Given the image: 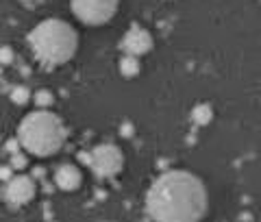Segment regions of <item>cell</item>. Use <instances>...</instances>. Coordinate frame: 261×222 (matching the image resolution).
<instances>
[{"label": "cell", "instance_id": "9a60e30c", "mask_svg": "<svg viewBox=\"0 0 261 222\" xmlns=\"http://www.w3.org/2000/svg\"><path fill=\"white\" fill-rule=\"evenodd\" d=\"M20 146H22V142H20V137L7 139V144H5V148H7V151H9L11 155H13V153H18V151H20Z\"/></svg>", "mask_w": 261, "mask_h": 222}, {"label": "cell", "instance_id": "ac0fdd59", "mask_svg": "<svg viewBox=\"0 0 261 222\" xmlns=\"http://www.w3.org/2000/svg\"><path fill=\"white\" fill-rule=\"evenodd\" d=\"M76 159H79L81 163H85V166H92V153H79Z\"/></svg>", "mask_w": 261, "mask_h": 222}, {"label": "cell", "instance_id": "3957f363", "mask_svg": "<svg viewBox=\"0 0 261 222\" xmlns=\"http://www.w3.org/2000/svg\"><path fill=\"white\" fill-rule=\"evenodd\" d=\"M29 44L39 59L53 65H61L74 57L79 48L76 31L63 20H44L29 35Z\"/></svg>", "mask_w": 261, "mask_h": 222}, {"label": "cell", "instance_id": "7a4b0ae2", "mask_svg": "<svg viewBox=\"0 0 261 222\" xmlns=\"http://www.w3.org/2000/svg\"><path fill=\"white\" fill-rule=\"evenodd\" d=\"M65 135L68 133H65L61 118L46 109L29 113L18 127L22 148L35 157H50L59 153L65 144Z\"/></svg>", "mask_w": 261, "mask_h": 222}, {"label": "cell", "instance_id": "6da1fadb", "mask_svg": "<svg viewBox=\"0 0 261 222\" xmlns=\"http://www.w3.org/2000/svg\"><path fill=\"white\" fill-rule=\"evenodd\" d=\"M205 183L187 170H168L146 192V216L157 222H196L207 213Z\"/></svg>", "mask_w": 261, "mask_h": 222}, {"label": "cell", "instance_id": "e0dca14e", "mask_svg": "<svg viewBox=\"0 0 261 222\" xmlns=\"http://www.w3.org/2000/svg\"><path fill=\"white\" fill-rule=\"evenodd\" d=\"M0 61H3V65L13 61V51H11L9 46H3V57H0Z\"/></svg>", "mask_w": 261, "mask_h": 222}, {"label": "cell", "instance_id": "ba28073f", "mask_svg": "<svg viewBox=\"0 0 261 222\" xmlns=\"http://www.w3.org/2000/svg\"><path fill=\"white\" fill-rule=\"evenodd\" d=\"M55 183L63 192H74L81 187V183H83V175H81V170L76 166L63 163V166H59L55 172Z\"/></svg>", "mask_w": 261, "mask_h": 222}, {"label": "cell", "instance_id": "8fae6325", "mask_svg": "<svg viewBox=\"0 0 261 222\" xmlns=\"http://www.w3.org/2000/svg\"><path fill=\"white\" fill-rule=\"evenodd\" d=\"M55 103V96L50 89H37L35 92V105L39 107V109H48Z\"/></svg>", "mask_w": 261, "mask_h": 222}, {"label": "cell", "instance_id": "5b68a950", "mask_svg": "<svg viewBox=\"0 0 261 222\" xmlns=\"http://www.w3.org/2000/svg\"><path fill=\"white\" fill-rule=\"evenodd\" d=\"M124 166V155L118 146L113 144H100L92 151V170L96 177L109 179L116 177Z\"/></svg>", "mask_w": 261, "mask_h": 222}, {"label": "cell", "instance_id": "7c38bea8", "mask_svg": "<svg viewBox=\"0 0 261 222\" xmlns=\"http://www.w3.org/2000/svg\"><path fill=\"white\" fill-rule=\"evenodd\" d=\"M11 101H13L15 105H27V103L31 101V92H29L27 87H22V85L13 87V89H11Z\"/></svg>", "mask_w": 261, "mask_h": 222}, {"label": "cell", "instance_id": "4fadbf2b", "mask_svg": "<svg viewBox=\"0 0 261 222\" xmlns=\"http://www.w3.org/2000/svg\"><path fill=\"white\" fill-rule=\"evenodd\" d=\"M27 163H29V161H27V155H24V153L18 151V153L11 155V166H13L15 170H24V168H27Z\"/></svg>", "mask_w": 261, "mask_h": 222}, {"label": "cell", "instance_id": "9c48e42d", "mask_svg": "<svg viewBox=\"0 0 261 222\" xmlns=\"http://www.w3.org/2000/svg\"><path fill=\"white\" fill-rule=\"evenodd\" d=\"M120 74L124 79H135L140 74V61L135 55H126L120 59Z\"/></svg>", "mask_w": 261, "mask_h": 222}, {"label": "cell", "instance_id": "5bb4252c", "mask_svg": "<svg viewBox=\"0 0 261 222\" xmlns=\"http://www.w3.org/2000/svg\"><path fill=\"white\" fill-rule=\"evenodd\" d=\"M13 170H15V168L11 166V163H9V166L5 163V166L0 168V179H3L5 183H7V181H11V179H13Z\"/></svg>", "mask_w": 261, "mask_h": 222}, {"label": "cell", "instance_id": "52a82bcc", "mask_svg": "<svg viewBox=\"0 0 261 222\" xmlns=\"http://www.w3.org/2000/svg\"><path fill=\"white\" fill-rule=\"evenodd\" d=\"M122 48H124L126 55H146L152 51V35L142 27H130L124 39H122Z\"/></svg>", "mask_w": 261, "mask_h": 222}, {"label": "cell", "instance_id": "8992f818", "mask_svg": "<svg viewBox=\"0 0 261 222\" xmlns=\"http://www.w3.org/2000/svg\"><path fill=\"white\" fill-rule=\"evenodd\" d=\"M5 201L15 205V207H22V205H27L33 201V196H35V183H33V177H13L11 181H7L5 183Z\"/></svg>", "mask_w": 261, "mask_h": 222}, {"label": "cell", "instance_id": "277c9868", "mask_svg": "<svg viewBox=\"0 0 261 222\" xmlns=\"http://www.w3.org/2000/svg\"><path fill=\"white\" fill-rule=\"evenodd\" d=\"M118 11V0H72V13L81 22L100 27Z\"/></svg>", "mask_w": 261, "mask_h": 222}, {"label": "cell", "instance_id": "d6986e66", "mask_svg": "<svg viewBox=\"0 0 261 222\" xmlns=\"http://www.w3.org/2000/svg\"><path fill=\"white\" fill-rule=\"evenodd\" d=\"M44 175H46L44 168H35V170H33V179H39V177H44Z\"/></svg>", "mask_w": 261, "mask_h": 222}, {"label": "cell", "instance_id": "2e32d148", "mask_svg": "<svg viewBox=\"0 0 261 222\" xmlns=\"http://www.w3.org/2000/svg\"><path fill=\"white\" fill-rule=\"evenodd\" d=\"M133 133H135V129H133V125H130V122H124V125L120 127V135L122 137H133Z\"/></svg>", "mask_w": 261, "mask_h": 222}, {"label": "cell", "instance_id": "30bf717a", "mask_svg": "<svg viewBox=\"0 0 261 222\" xmlns=\"http://www.w3.org/2000/svg\"><path fill=\"white\" fill-rule=\"evenodd\" d=\"M192 120H194L198 127H207L209 122L214 120V109H211V105H207V103L196 105L194 111H192Z\"/></svg>", "mask_w": 261, "mask_h": 222}]
</instances>
